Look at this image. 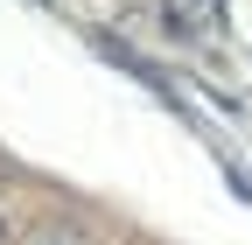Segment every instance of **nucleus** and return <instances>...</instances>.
Listing matches in <instances>:
<instances>
[{"label":"nucleus","mask_w":252,"mask_h":245,"mask_svg":"<svg viewBox=\"0 0 252 245\" xmlns=\"http://www.w3.org/2000/svg\"><path fill=\"white\" fill-rule=\"evenodd\" d=\"M28 245H84V231H77V224H63V217H49V224L28 231Z\"/></svg>","instance_id":"1"},{"label":"nucleus","mask_w":252,"mask_h":245,"mask_svg":"<svg viewBox=\"0 0 252 245\" xmlns=\"http://www.w3.org/2000/svg\"><path fill=\"white\" fill-rule=\"evenodd\" d=\"M0 245H7V217H0Z\"/></svg>","instance_id":"2"}]
</instances>
